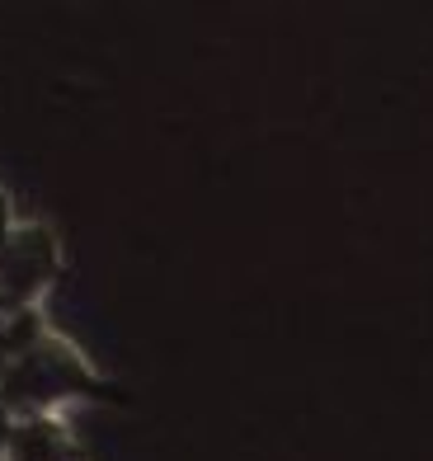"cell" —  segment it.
<instances>
[{
    "label": "cell",
    "mask_w": 433,
    "mask_h": 461,
    "mask_svg": "<svg viewBox=\"0 0 433 461\" xmlns=\"http://www.w3.org/2000/svg\"><path fill=\"white\" fill-rule=\"evenodd\" d=\"M5 461H80V452L57 414H33V419H14Z\"/></svg>",
    "instance_id": "3"
},
{
    "label": "cell",
    "mask_w": 433,
    "mask_h": 461,
    "mask_svg": "<svg viewBox=\"0 0 433 461\" xmlns=\"http://www.w3.org/2000/svg\"><path fill=\"white\" fill-rule=\"evenodd\" d=\"M14 226H19V221H14V207H10V198H5V188H0V245L10 240Z\"/></svg>",
    "instance_id": "4"
},
{
    "label": "cell",
    "mask_w": 433,
    "mask_h": 461,
    "mask_svg": "<svg viewBox=\"0 0 433 461\" xmlns=\"http://www.w3.org/2000/svg\"><path fill=\"white\" fill-rule=\"evenodd\" d=\"M80 461H86V456H80Z\"/></svg>",
    "instance_id": "6"
},
{
    "label": "cell",
    "mask_w": 433,
    "mask_h": 461,
    "mask_svg": "<svg viewBox=\"0 0 433 461\" xmlns=\"http://www.w3.org/2000/svg\"><path fill=\"white\" fill-rule=\"evenodd\" d=\"M10 429H14V414L0 405V461H5V447H10Z\"/></svg>",
    "instance_id": "5"
},
{
    "label": "cell",
    "mask_w": 433,
    "mask_h": 461,
    "mask_svg": "<svg viewBox=\"0 0 433 461\" xmlns=\"http://www.w3.org/2000/svg\"><path fill=\"white\" fill-rule=\"evenodd\" d=\"M90 391H95L90 363L67 339H57V334H43L33 348L14 353L5 372H0V405L14 419L57 414L67 401H80Z\"/></svg>",
    "instance_id": "1"
},
{
    "label": "cell",
    "mask_w": 433,
    "mask_h": 461,
    "mask_svg": "<svg viewBox=\"0 0 433 461\" xmlns=\"http://www.w3.org/2000/svg\"><path fill=\"white\" fill-rule=\"evenodd\" d=\"M61 274V240L43 221H19L0 245V316H24Z\"/></svg>",
    "instance_id": "2"
}]
</instances>
